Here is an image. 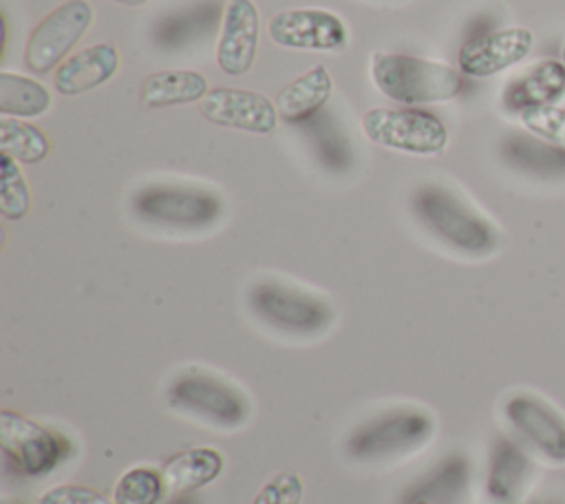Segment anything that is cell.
Masks as SVG:
<instances>
[{
  "label": "cell",
  "instance_id": "cell-1",
  "mask_svg": "<svg viewBox=\"0 0 565 504\" xmlns=\"http://www.w3.org/2000/svg\"><path fill=\"white\" fill-rule=\"evenodd\" d=\"M413 212L441 243L466 256H488L499 248V230L463 197L441 183H424L413 195Z\"/></svg>",
  "mask_w": 565,
  "mask_h": 504
},
{
  "label": "cell",
  "instance_id": "cell-2",
  "mask_svg": "<svg viewBox=\"0 0 565 504\" xmlns=\"http://www.w3.org/2000/svg\"><path fill=\"white\" fill-rule=\"evenodd\" d=\"M371 73L377 91L399 104L446 102L461 91V75L452 66L406 53H375Z\"/></svg>",
  "mask_w": 565,
  "mask_h": 504
},
{
  "label": "cell",
  "instance_id": "cell-3",
  "mask_svg": "<svg viewBox=\"0 0 565 504\" xmlns=\"http://www.w3.org/2000/svg\"><path fill=\"white\" fill-rule=\"evenodd\" d=\"M130 208L137 219L174 230H201L223 214V199L201 186L150 183L132 195Z\"/></svg>",
  "mask_w": 565,
  "mask_h": 504
},
{
  "label": "cell",
  "instance_id": "cell-4",
  "mask_svg": "<svg viewBox=\"0 0 565 504\" xmlns=\"http://www.w3.org/2000/svg\"><path fill=\"white\" fill-rule=\"evenodd\" d=\"M168 405L223 429H238L249 418V402L234 385L205 371H185L168 387Z\"/></svg>",
  "mask_w": 565,
  "mask_h": 504
},
{
  "label": "cell",
  "instance_id": "cell-5",
  "mask_svg": "<svg viewBox=\"0 0 565 504\" xmlns=\"http://www.w3.org/2000/svg\"><path fill=\"white\" fill-rule=\"evenodd\" d=\"M249 305L263 323L296 336L318 334L333 321V309L327 301L278 281L256 283L249 292Z\"/></svg>",
  "mask_w": 565,
  "mask_h": 504
},
{
  "label": "cell",
  "instance_id": "cell-6",
  "mask_svg": "<svg viewBox=\"0 0 565 504\" xmlns=\"http://www.w3.org/2000/svg\"><path fill=\"white\" fill-rule=\"evenodd\" d=\"M362 128L371 141L411 155H439L448 144L444 122L422 108H373Z\"/></svg>",
  "mask_w": 565,
  "mask_h": 504
},
{
  "label": "cell",
  "instance_id": "cell-7",
  "mask_svg": "<svg viewBox=\"0 0 565 504\" xmlns=\"http://www.w3.org/2000/svg\"><path fill=\"white\" fill-rule=\"evenodd\" d=\"M503 418L532 453L552 466H565V413L534 391H514L503 400Z\"/></svg>",
  "mask_w": 565,
  "mask_h": 504
},
{
  "label": "cell",
  "instance_id": "cell-8",
  "mask_svg": "<svg viewBox=\"0 0 565 504\" xmlns=\"http://www.w3.org/2000/svg\"><path fill=\"white\" fill-rule=\"evenodd\" d=\"M93 24V7L86 0H66L31 31L24 46V64L33 73L60 66L71 49Z\"/></svg>",
  "mask_w": 565,
  "mask_h": 504
},
{
  "label": "cell",
  "instance_id": "cell-9",
  "mask_svg": "<svg viewBox=\"0 0 565 504\" xmlns=\"http://www.w3.org/2000/svg\"><path fill=\"white\" fill-rule=\"evenodd\" d=\"M0 447L4 458L29 477L51 473L68 453L64 438L11 409L0 411Z\"/></svg>",
  "mask_w": 565,
  "mask_h": 504
},
{
  "label": "cell",
  "instance_id": "cell-10",
  "mask_svg": "<svg viewBox=\"0 0 565 504\" xmlns=\"http://www.w3.org/2000/svg\"><path fill=\"white\" fill-rule=\"evenodd\" d=\"M433 431L435 422L426 411H395L360 427L347 449L358 460H382L419 447Z\"/></svg>",
  "mask_w": 565,
  "mask_h": 504
},
{
  "label": "cell",
  "instance_id": "cell-11",
  "mask_svg": "<svg viewBox=\"0 0 565 504\" xmlns=\"http://www.w3.org/2000/svg\"><path fill=\"white\" fill-rule=\"evenodd\" d=\"M269 38L285 49L342 51L349 31L342 18L327 9H287L269 20Z\"/></svg>",
  "mask_w": 565,
  "mask_h": 504
},
{
  "label": "cell",
  "instance_id": "cell-12",
  "mask_svg": "<svg viewBox=\"0 0 565 504\" xmlns=\"http://www.w3.org/2000/svg\"><path fill=\"white\" fill-rule=\"evenodd\" d=\"M534 46L525 27H508L470 35L459 49V69L470 77H490L519 64Z\"/></svg>",
  "mask_w": 565,
  "mask_h": 504
},
{
  "label": "cell",
  "instance_id": "cell-13",
  "mask_svg": "<svg viewBox=\"0 0 565 504\" xmlns=\"http://www.w3.org/2000/svg\"><path fill=\"white\" fill-rule=\"evenodd\" d=\"M199 106L207 122L227 128L269 135L278 124V108L254 91L212 88Z\"/></svg>",
  "mask_w": 565,
  "mask_h": 504
},
{
  "label": "cell",
  "instance_id": "cell-14",
  "mask_svg": "<svg viewBox=\"0 0 565 504\" xmlns=\"http://www.w3.org/2000/svg\"><path fill=\"white\" fill-rule=\"evenodd\" d=\"M258 9L252 0H227L216 44V62L227 75H243L252 69L258 46Z\"/></svg>",
  "mask_w": 565,
  "mask_h": 504
},
{
  "label": "cell",
  "instance_id": "cell-15",
  "mask_svg": "<svg viewBox=\"0 0 565 504\" xmlns=\"http://www.w3.org/2000/svg\"><path fill=\"white\" fill-rule=\"evenodd\" d=\"M534 460L523 444L499 435L492 444L486 475V497L492 504H516L534 480Z\"/></svg>",
  "mask_w": 565,
  "mask_h": 504
},
{
  "label": "cell",
  "instance_id": "cell-16",
  "mask_svg": "<svg viewBox=\"0 0 565 504\" xmlns=\"http://www.w3.org/2000/svg\"><path fill=\"white\" fill-rule=\"evenodd\" d=\"M565 95V64L561 60H536L514 75L501 93V104L510 113L532 106L556 104Z\"/></svg>",
  "mask_w": 565,
  "mask_h": 504
},
{
  "label": "cell",
  "instance_id": "cell-17",
  "mask_svg": "<svg viewBox=\"0 0 565 504\" xmlns=\"http://www.w3.org/2000/svg\"><path fill=\"white\" fill-rule=\"evenodd\" d=\"M119 66V53L113 44H93L68 55L53 75V86L62 95H79L108 82Z\"/></svg>",
  "mask_w": 565,
  "mask_h": 504
},
{
  "label": "cell",
  "instance_id": "cell-18",
  "mask_svg": "<svg viewBox=\"0 0 565 504\" xmlns=\"http://www.w3.org/2000/svg\"><path fill=\"white\" fill-rule=\"evenodd\" d=\"M225 466V458L214 447H190L172 455L163 469L168 493H190L212 484Z\"/></svg>",
  "mask_w": 565,
  "mask_h": 504
},
{
  "label": "cell",
  "instance_id": "cell-19",
  "mask_svg": "<svg viewBox=\"0 0 565 504\" xmlns=\"http://www.w3.org/2000/svg\"><path fill=\"white\" fill-rule=\"evenodd\" d=\"M331 91L333 80L329 71L322 64H318L278 93V115L291 124H302L324 108L327 99L331 97Z\"/></svg>",
  "mask_w": 565,
  "mask_h": 504
},
{
  "label": "cell",
  "instance_id": "cell-20",
  "mask_svg": "<svg viewBox=\"0 0 565 504\" xmlns=\"http://www.w3.org/2000/svg\"><path fill=\"white\" fill-rule=\"evenodd\" d=\"M205 95L207 80L199 71H159L141 86V104L148 108L201 102Z\"/></svg>",
  "mask_w": 565,
  "mask_h": 504
},
{
  "label": "cell",
  "instance_id": "cell-21",
  "mask_svg": "<svg viewBox=\"0 0 565 504\" xmlns=\"http://www.w3.org/2000/svg\"><path fill=\"white\" fill-rule=\"evenodd\" d=\"M51 108L49 88L26 75L0 73V113L2 117H40Z\"/></svg>",
  "mask_w": 565,
  "mask_h": 504
},
{
  "label": "cell",
  "instance_id": "cell-22",
  "mask_svg": "<svg viewBox=\"0 0 565 504\" xmlns=\"http://www.w3.org/2000/svg\"><path fill=\"white\" fill-rule=\"evenodd\" d=\"M305 135L318 155V159L329 170H347L351 164V146L347 141V135L340 130V126L333 122L331 113L324 108L302 122Z\"/></svg>",
  "mask_w": 565,
  "mask_h": 504
},
{
  "label": "cell",
  "instance_id": "cell-23",
  "mask_svg": "<svg viewBox=\"0 0 565 504\" xmlns=\"http://www.w3.org/2000/svg\"><path fill=\"white\" fill-rule=\"evenodd\" d=\"M46 135L18 117H2L0 122V150L18 164H38L49 155Z\"/></svg>",
  "mask_w": 565,
  "mask_h": 504
},
{
  "label": "cell",
  "instance_id": "cell-24",
  "mask_svg": "<svg viewBox=\"0 0 565 504\" xmlns=\"http://www.w3.org/2000/svg\"><path fill=\"white\" fill-rule=\"evenodd\" d=\"M168 489L161 471L132 466L119 475L113 489V504H161Z\"/></svg>",
  "mask_w": 565,
  "mask_h": 504
},
{
  "label": "cell",
  "instance_id": "cell-25",
  "mask_svg": "<svg viewBox=\"0 0 565 504\" xmlns=\"http://www.w3.org/2000/svg\"><path fill=\"white\" fill-rule=\"evenodd\" d=\"M31 208L29 186L18 161L9 155L0 159V214L9 221L22 219Z\"/></svg>",
  "mask_w": 565,
  "mask_h": 504
},
{
  "label": "cell",
  "instance_id": "cell-26",
  "mask_svg": "<svg viewBox=\"0 0 565 504\" xmlns=\"http://www.w3.org/2000/svg\"><path fill=\"white\" fill-rule=\"evenodd\" d=\"M521 124L541 141L565 155V111L556 104L532 106L519 113Z\"/></svg>",
  "mask_w": 565,
  "mask_h": 504
},
{
  "label": "cell",
  "instance_id": "cell-27",
  "mask_svg": "<svg viewBox=\"0 0 565 504\" xmlns=\"http://www.w3.org/2000/svg\"><path fill=\"white\" fill-rule=\"evenodd\" d=\"M305 495V484L300 480V475L296 471H280L276 475H271L260 491L256 493V497L252 500V504H300Z\"/></svg>",
  "mask_w": 565,
  "mask_h": 504
},
{
  "label": "cell",
  "instance_id": "cell-28",
  "mask_svg": "<svg viewBox=\"0 0 565 504\" xmlns=\"http://www.w3.org/2000/svg\"><path fill=\"white\" fill-rule=\"evenodd\" d=\"M38 504H113L104 493L86 484H57L46 489Z\"/></svg>",
  "mask_w": 565,
  "mask_h": 504
},
{
  "label": "cell",
  "instance_id": "cell-29",
  "mask_svg": "<svg viewBox=\"0 0 565 504\" xmlns=\"http://www.w3.org/2000/svg\"><path fill=\"white\" fill-rule=\"evenodd\" d=\"M113 2H121V4H130V7H137V4H143L148 0H113Z\"/></svg>",
  "mask_w": 565,
  "mask_h": 504
},
{
  "label": "cell",
  "instance_id": "cell-30",
  "mask_svg": "<svg viewBox=\"0 0 565 504\" xmlns=\"http://www.w3.org/2000/svg\"><path fill=\"white\" fill-rule=\"evenodd\" d=\"M561 62L565 64V42H563V49H561Z\"/></svg>",
  "mask_w": 565,
  "mask_h": 504
},
{
  "label": "cell",
  "instance_id": "cell-31",
  "mask_svg": "<svg viewBox=\"0 0 565 504\" xmlns=\"http://www.w3.org/2000/svg\"><path fill=\"white\" fill-rule=\"evenodd\" d=\"M415 504H435V502H428V500H417Z\"/></svg>",
  "mask_w": 565,
  "mask_h": 504
}]
</instances>
